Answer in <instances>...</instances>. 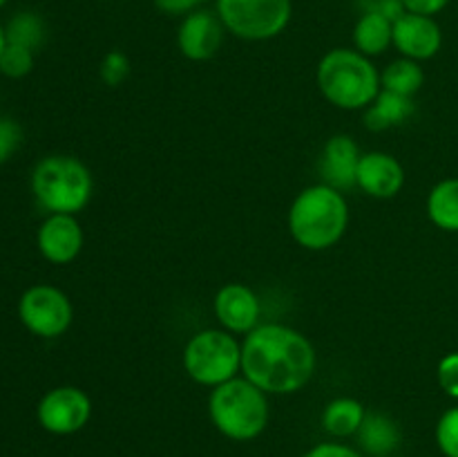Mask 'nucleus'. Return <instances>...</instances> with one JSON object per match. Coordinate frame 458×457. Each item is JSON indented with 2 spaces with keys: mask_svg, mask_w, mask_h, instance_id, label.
I'll use <instances>...</instances> for the list:
<instances>
[{
  "mask_svg": "<svg viewBox=\"0 0 458 457\" xmlns=\"http://www.w3.org/2000/svg\"><path fill=\"white\" fill-rule=\"evenodd\" d=\"M318 354L302 332L264 323L242 343V375L267 394H293L311 381Z\"/></svg>",
  "mask_w": 458,
  "mask_h": 457,
  "instance_id": "f257e3e1",
  "label": "nucleus"
},
{
  "mask_svg": "<svg viewBox=\"0 0 458 457\" xmlns=\"http://www.w3.org/2000/svg\"><path fill=\"white\" fill-rule=\"evenodd\" d=\"M349 227L344 193L327 184L307 186L289 209V231L300 246L325 251L338 245Z\"/></svg>",
  "mask_w": 458,
  "mask_h": 457,
  "instance_id": "f03ea898",
  "label": "nucleus"
},
{
  "mask_svg": "<svg viewBox=\"0 0 458 457\" xmlns=\"http://www.w3.org/2000/svg\"><path fill=\"white\" fill-rule=\"evenodd\" d=\"M318 88L322 97L343 110H367L378 97L380 72L356 47H335L318 63Z\"/></svg>",
  "mask_w": 458,
  "mask_h": 457,
  "instance_id": "7ed1b4c3",
  "label": "nucleus"
},
{
  "mask_svg": "<svg viewBox=\"0 0 458 457\" xmlns=\"http://www.w3.org/2000/svg\"><path fill=\"white\" fill-rule=\"evenodd\" d=\"M208 415L215 428L233 442L258 439L268 426V399L246 376H235L213 388Z\"/></svg>",
  "mask_w": 458,
  "mask_h": 457,
  "instance_id": "20e7f679",
  "label": "nucleus"
},
{
  "mask_svg": "<svg viewBox=\"0 0 458 457\" xmlns=\"http://www.w3.org/2000/svg\"><path fill=\"white\" fill-rule=\"evenodd\" d=\"M94 182L89 168L70 155H49L34 166L31 193L49 213L76 215L88 206Z\"/></svg>",
  "mask_w": 458,
  "mask_h": 457,
  "instance_id": "39448f33",
  "label": "nucleus"
},
{
  "mask_svg": "<svg viewBox=\"0 0 458 457\" xmlns=\"http://www.w3.org/2000/svg\"><path fill=\"white\" fill-rule=\"evenodd\" d=\"M183 370L195 384L217 388L242 372V343L226 330H201L183 348Z\"/></svg>",
  "mask_w": 458,
  "mask_h": 457,
  "instance_id": "423d86ee",
  "label": "nucleus"
},
{
  "mask_svg": "<svg viewBox=\"0 0 458 457\" xmlns=\"http://www.w3.org/2000/svg\"><path fill=\"white\" fill-rule=\"evenodd\" d=\"M219 21L242 40H271L289 27L293 16L291 0H217Z\"/></svg>",
  "mask_w": 458,
  "mask_h": 457,
  "instance_id": "0eeeda50",
  "label": "nucleus"
},
{
  "mask_svg": "<svg viewBox=\"0 0 458 457\" xmlns=\"http://www.w3.org/2000/svg\"><path fill=\"white\" fill-rule=\"evenodd\" d=\"M18 318L34 336L56 339L70 330L74 309L58 287L34 285L18 300Z\"/></svg>",
  "mask_w": 458,
  "mask_h": 457,
  "instance_id": "6e6552de",
  "label": "nucleus"
},
{
  "mask_svg": "<svg viewBox=\"0 0 458 457\" xmlns=\"http://www.w3.org/2000/svg\"><path fill=\"white\" fill-rule=\"evenodd\" d=\"M92 399L76 385H58L43 394L36 408V419L52 435H74L88 426Z\"/></svg>",
  "mask_w": 458,
  "mask_h": 457,
  "instance_id": "1a4fd4ad",
  "label": "nucleus"
},
{
  "mask_svg": "<svg viewBox=\"0 0 458 457\" xmlns=\"http://www.w3.org/2000/svg\"><path fill=\"white\" fill-rule=\"evenodd\" d=\"M224 34H226V27L219 21L217 12L201 7L183 16L182 25L177 30L179 52L188 61H210L222 47Z\"/></svg>",
  "mask_w": 458,
  "mask_h": 457,
  "instance_id": "9d476101",
  "label": "nucleus"
},
{
  "mask_svg": "<svg viewBox=\"0 0 458 457\" xmlns=\"http://www.w3.org/2000/svg\"><path fill=\"white\" fill-rule=\"evenodd\" d=\"M215 316L231 334H249L259 325L262 305L258 294L242 282H228L215 294Z\"/></svg>",
  "mask_w": 458,
  "mask_h": 457,
  "instance_id": "9b49d317",
  "label": "nucleus"
},
{
  "mask_svg": "<svg viewBox=\"0 0 458 457\" xmlns=\"http://www.w3.org/2000/svg\"><path fill=\"white\" fill-rule=\"evenodd\" d=\"M83 228L74 215L49 213L36 233L40 255L52 264H70L83 249Z\"/></svg>",
  "mask_w": 458,
  "mask_h": 457,
  "instance_id": "f8f14e48",
  "label": "nucleus"
},
{
  "mask_svg": "<svg viewBox=\"0 0 458 457\" xmlns=\"http://www.w3.org/2000/svg\"><path fill=\"white\" fill-rule=\"evenodd\" d=\"M443 45L441 25L434 16L405 12L394 21V47L411 61H428L437 56Z\"/></svg>",
  "mask_w": 458,
  "mask_h": 457,
  "instance_id": "ddd939ff",
  "label": "nucleus"
},
{
  "mask_svg": "<svg viewBox=\"0 0 458 457\" xmlns=\"http://www.w3.org/2000/svg\"><path fill=\"white\" fill-rule=\"evenodd\" d=\"M356 186L376 200H389V197H396L405 186V168L389 152H362L358 161Z\"/></svg>",
  "mask_w": 458,
  "mask_h": 457,
  "instance_id": "4468645a",
  "label": "nucleus"
},
{
  "mask_svg": "<svg viewBox=\"0 0 458 457\" xmlns=\"http://www.w3.org/2000/svg\"><path fill=\"white\" fill-rule=\"evenodd\" d=\"M360 157V148H358V143L349 134H334L325 143L320 155L322 184L338 188L343 193L356 186V173Z\"/></svg>",
  "mask_w": 458,
  "mask_h": 457,
  "instance_id": "2eb2a0df",
  "label": "nucleus"
},
{
  "mask_svg": "<svg viewBox=\"0 0 458 457\" xmlns=\"http://www.w3.org/2000/svg\"><path fill=\"white\" fill-rule=\"evenodd\" d=\"M358 442L367 455L387 457L401 444V428L396 421L385 412H367L360 430H358Z\"/></svg>",
  "mask_w": 458,
  "mask_h": 457,
  "instance_id": "dca6fc26",
  "label": "nucleus"
},
{
  "mask_svg": "<svg viewBox=\"0 0 458 457\" xmlns=\"http://www.w3.org/2000/svg\"><path fill=\"white\" fill-rule=\"evenodd\" d=\"M353 45L365 56H380L394 45V21L385 13L367 9L353 27Z\"/></svg>",
  "mask_w": 458,
  "mask_h": 457,
  "instance_id": "f3484780",
  "label": "nucleus"
},
{
  "mask_svg": "<svg viewBox=\"0 0 458 457\" xmlns=\"http://www.w3.org/2000/svg\"><path fill=\"white\" fill-rule=\"evenodd\" d=\"M414 110V99L389 92V90H380V94L374 99V103L367 108L365 125L369 130H374V133L396 128V125H403L405 121H410Z\"/></svg>",
  "mask_w": 458,
  "mask_h": 457,
  "instance_id": "a211bd4d",
  "label": "nucleus"
},
{
  "mask_svg": "<svg viewBox=\"0 0 458 457\" xmlns=\"http://www.w3.org/2000/svg\"><path fill=\"white\" fill-rule=\"evenodd\" d=\"M365 417L367 410L358 399L338 397L327 403L325 410H322V428L338 439L353 437L360 430Z\"/></svg>",
  "mask_w": 458,
  "mask_h": 457,
  "instance_id": "6ab92c4d",
  "label": "nucleus"
},
{
  "mask_svg": "<svg viewBox=\"0 0 458 457\" xmlns=\"http://www.w3.org/2000/svg\"><path fill=\"white\" fill-rule=\"evenodd\" d=\"M428 215L443 231L458 233V177L443 179L429 191Z\"/></svg>",
  "mask_w": 458,
  "mask_h": 457,
  "instance_id": "aec40b11",
  "label": "nucleus"
},
{
  "mask_svg": "<svg viewBox=\"0 0 458 457\" xmlns=\"http://www.w3.org/2000/svg\"><path fill=\"white\" fill-rule=\"evenodd\" d=\"M423 83L425 72L420 67V63L405 56L392 61L380 72V85H383V90L403 94V97L414 99V94L423 88Z\"/></svg>",
  "mask_w": 458,
  "mask_h": 457,
  "instance_id": "412c9836",
  "label": "nucleus"
},
{
  "mask_svg": "<svg viewBox=\"0 0 458 457\" xmlns=\"http://www.w3.org/2000/svg\"><path fill=\"white\" fill-rule=\"evenodd\" d=\"M4 34H7V43L22 45L36 52L45 40V21L34 12H18L4 25Z\"/></svg>",
  "mask_w": 458,
  "mask_h": 457,
  "instance_id": "4be33fe9",
  "label": "nucleus"
},
{
  "mask_svg": "<svg viewBox=\"0 0 458 457\" xmlns=\"http://www.w3.org/2000/svg\"><path fill=\"white\" fill-rule=\"evenodd\" d=\"M34 70V49L7 43L0 54V74L9 79H22Z\"/></svg>",
  "mask_w": 458,
  "mask_h": 457,
  "instance_id": "5701e85b",
  "label": "nucleus"
},
{
  "mask_svg": "<svg viewBox=\"0 0 458 457\" xmlns=\"http://www.w3.org/2000/svg\"><path fill=\"white\" fill-rule=\"evenodd\" d=\"M437 446L445 457H458V406L443 412L438 419Z\"/></svg>",
  "mask_w": 458,
  "mask_h": 457,
  "instance_id": "b1692460",
  "label": "nucleus"
},
{
  "mask_svg": "<svg viewBox=\"0 0 458 457\" xmlns=\"http://www.w3.org/2000/svg\"><path fill=\"white\" fill-rule=\"evenodd\" d=\"M98 74H101V81L110 88H116V85L123 83L130 74V61L123 52L119 49H112L103 56L101 67H98Z\"/></svg>",
  "mask_w": 458,
  "mask_h": 457,
  "instance_id": "393cba45",
  "label": "nucleus"
},
{
  "mask_svg": "<svg viewBox=\"0 0 458 457\" xmlns=\"http://www.w3.org/2000/svg\"><path fill=\"white\" fill-rule=\"evenodd\" d=\"M438 385L447 397L458 399V352H450L438 361L437 367Z\"/></svg>",
  "mask_w": 458,
  "mask_h": 457,
  "instance_id": "a878e982",
  "label": "nucleus"
},
{
  "mask_svg": "<svg viewBox=\"0 0 458 457\" xmlns=\"http://www.w3.org/2000/svg\"><path fill=\"white\" fill-rule=\"evenodd\" d=\"M22 142V130L16 121L0 119V164L9 161Z\"/></svg>",
  "mask_w": 458,
  "mask_h": 457,
  "instance_id": "bb28decb",
  "label": "nucleus"
},
{
  "mask_svg": "<svg viewBox=\"0 0 458 457\" xmlns=\"http://www.w3.org/2000/svg\"><path fill=\"white\" fill-rule=\"evenodd\" d=\"M302 457H365L360 451H356L353 446L340 442H322L316 444L313 448H309Z\"/></svg>",
  "mask_w": 458,
  "mask_h": 457,
  "instance_id": "cd10ccee",
  "label": "nucleus"
},
{
  "mask_svg": "<svg viewBox=\"0 0 458 457\" xmlns=\"http://www.w3.org/2000/svg\"><path fill=\"white\" fill-rule=\"evenodd\" d=\"M159 12L168 13V16H188V13L201 9V4L208 0H152Z\"/></svg>",
  "mask_w": 458,
  "mask_h": 457,
  "instance_id": "c85d7f7f",
  "label": "nucleus"
},
{
  "mask_svg": "<svg viewBox=\"0 0 458 457\" xmlns=\"http://www.w3.org/2000/svg\"><path fill=\"white\" fill-rule=\"evenodd\" d=\"M450 0H401L405 12L411 13H423V16H437L438 12L447 7Z\"/></svg>",
  "mask_w": 458,
  "mask_h": 457,
  "instance_id": "c756f323",
  "label": "nucleus"
},
{
  "mask_svg": "<svg viewBox=\"0 0 458 457\" xmlns=\"http://www.w3.org/2000/svg\"><path fill=\"white\" fill-rule=\"evenodd\" d=\"M4 45H7V34H4V25L0 22V54H3Z\"/></svg>",
  "mask_w": 458,
  "mask_h": 457,
  "instance_id": "7c9ffc66",
  "label": "nucleus"
},
{
  "mask_svg": "<svg viewBox=\"0 0 458 457\" xmlns=\"http://www.w3.org/2000/svg\"><path fill=\"white\" fill-rule=\"evenodd\" d=\"M4 4H7V0H0V9H3Z\"/></svg>",
  "mask_w": 458,
  "mask_h": 457,
  "instance_id": "2f4dec72",
  "label": "nucleus"
}]
</instances>
